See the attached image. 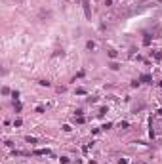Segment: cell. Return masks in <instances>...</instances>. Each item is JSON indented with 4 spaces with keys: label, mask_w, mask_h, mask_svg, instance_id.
Instances as JSON below:
<instances>
[{
    "label": "cell",
    "mask_w": 162,
    "mask_h": 164,
    "mask_svg": "<svg viewBox=\"0 0 162 164\" xmlns=\"http://www.w3.org/2000/svg\"><path fill=\"white\" fill-rule=\"evenodd\" d=\"M151 80H153V76H151V74H141V76H139V82H145V84H147V82H151Z\"/></svg>",
    "instance_id": "6da1fadb"
},
{
    "label": "cell",
    "mask_w": 162,
    "mask_h": 164,
    "mask_svg": "<svg viewBox=\"0 0 162 164\" xmlns=\"http://www.w3.org/2000/svg\"><path fill=\"white\" fill-rule=\"evenodd\" d=\"M34 155H52V151L50 149H38V151H34Z\"/></svg>",
    "instance_id": "7a4b0ae2"
},
{
    "label": "cell",
    "mask_w": 162,
    "mask_h": 164,
    "mask_svg": "<svg viewBox=\"0 0 162 164\" xmlns=\"http://www.w3.org/2000/svg\"><path fill=\"white\" fill-rule=\"evenodd\" d=\"M82 6H84V12H86V17H92V14H90V4L86 2V0H84V4H82Z\"/></svg>",
    "instance_id": "3957f363"
},
{
    "label": "cell",
    "mask_w": 162,
    "mask_h": 164,
    "mask_svg": "<svg viewBox=\"0 0 162 164\" xmlns=\"http://www.w3.org/2000/svg\"><path fill=\"white\" fill-rule=\"evenodd\" d=\"M25 139H27V143H31V145H34V143H36V137H31V136H27Z\"/></svg>",
    "instance_id": "277c9868"
},
{
    "label": "cell",
    "mask_w": 162,
    "mask_h": 164,
    "mask_svg": "<svg viewBox=\"0 0 162 164\" xmlns=\"http://www.w3.org/2000/svg\"><path fill=\"white\" fill-rule=\"evenodd\" d=\"M118 126H120V128H122V130H126V128H128V126H130V124H128V122H120V124H118Z\"/></svg>",
    "instance_id": "5b68a950"
},
{
    "label": "cell",
    "mask_w": 162,
    "mask_h": 164,
    "mask_svg": "<svg viewBox=\"0 0 162 164\" xmlns=\"http://www.w3.org/2000/svg\"><path fill=\"white\" fill-rule=\"evenodd\" d=\"M86 46H88V50H94V48H96V42H92V40H90Z\"/></svg>",
    "instance_id": "8992f818"
},
{
    "label": "cell",
    "mask_w": 162,
    "mask_h": 164,
    "mask_svg": "<svg viewBox=\"0 0 162 164\" xmlns=\"http://www.w3.org/2000/svg\"><path fill=\"white\" fill-rule=\"evenodd\" d=\"M12 97H14V99H17V97H19V92H17V90H14V92H12Z\"/></svg>",
    "instance_id": "52a82bcc"
},
{
    "label": "cell",
    "mask_w": 162,
    "mask_h": 164,
    "mask_svg": "<svg viewBox=\"0 0 162 164\" xmlns=\"http://www.w3.org/2000/svg\"><path fill=\"white\" fill-rule=\"evenodd\" d=\"M38 84H40V86H50V82H48V80H40Z\"/></svg>",
    "instance_id": "ba28073f"
},
{
    "label": "cell",
    "mask_w": 162,
    "mask_h": 164,
    "mask_svg": "<svg viewBox=\"0 0 162 164\" xmlns=\"http://www.w3.org/2000/svg\"><path fill=\"white\" fill-rule=\"evenodd\" d=\"M61 164H69V158H67V157H61Z\"/></svg>",
    "instance_id": "9c48e42d"
}]
</instances>
